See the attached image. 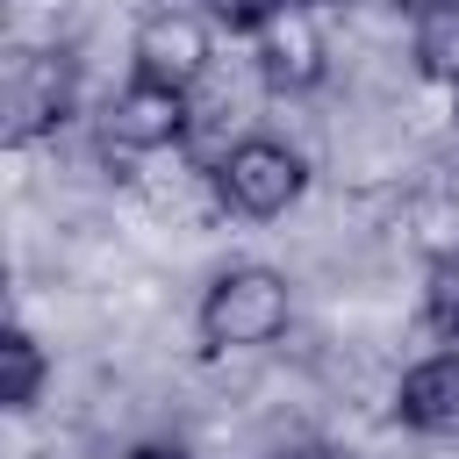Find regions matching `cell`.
Instances as JSON below:
<instances>
[{
	"label": "cell",
	"instance_id": "obj_3",
	"mask_svg": "<svg viewBox=\"0 0 459 459\" xmlns=\"http://www.w3.org/2000/svg\"><path fill=\"white\" fill-rule=\"evenodd\" d=\"M251 65L273 93H308L330 72V43H323V7L308 0H280L258 29H251Z\"/></svg>",
	"mask_w": 459,
	"mask_h": 459
},
{
	"label": "cell",
	"instance_id": "obj_2",
	"mask_svg": "<svg viewBox=\"0 0 459 459\" xmlns=\"http://www.w3.org/2000/svg\"><path fill=\"white\" fill-rule=\"evenodd\" d=\"M308 194V158L287 143V136H237L222 158H215V201L244 222H273L287 215L294 201Z\"/></svg>",
	"mask_w": 459,
	"mask_h": 459
},
{
	"label": "cell",
	"instance_id": "obj_1",
	"mask_svg": "<svg viewBox=\"0 0 459 459\" xmlns=\"http://www.w3.org/2000/svg\"><path fill=\"white\" fill-rule=\"evenodd\" d=\"M201 344L222 351H265L287 323H294V287L273 265H222L201 294Z\"/></svg>",
	"mask_w": 459,
	"mask_h": 459
},
{
	"label": "cell",
	"instance_id": "obj_8",
	"mask_svg": "<svg viewBox=\"0 0 459 459\" xmlns=\"http://www.w3.org/2000/svg\"><path fill=\"white\" fill-rule=\"evenodd\" d=\"M409 57H416V72H423V79L459 86V0H445V7H416Z\"/></svg>",
	"mask_w": 459,
	"mask_h": 459
},
{
	"label": "cell",
	"instance_id": "obj_9",
	"mask_svg": "<svg viewBox=\"0 0 459 459\" xmlns=\"http://www.w3.org/2000/svg\"><path fill=\"white\" fill-rule=\"evenodd\" d=\"M43 380H50V359H43V344L14 323V330L0 337V402H7L14 416H29L36 394H43Z\"/></svg>",
	"mask_w": 459,
	"mask_h": 459
},
{
	"label": "cell",
	"instance_id": "obj_15",
	"mask_svg": "<svg viewBox=\"0 0 459 459\" xmlns=\"http://www.w3.org/2000/svg\"><path fill=\"white\" fill-rule=\"evenodd\" d=\"M416 7H445V0H416Z\"/></svg>",
	"mask_w": 459,
	"mask_h": 459
},
{
	"label": "cell",
	"instance_id": "obj_10",
	"mask_svg": "<svg viewBox=\"0 0 459 459\" xmlns=\"http://www.w3.org/2000/svg\"><path fill=\"white\" fill-rule=\"evenodd\" d=\"M423 337L437 351H459V258L430 265V287H423Z\"/></svg>",
	"mask_w": 459,
	"mask_h": 459
},
{
	"label": "cell",
	"instance_id": "obj_12",
	"mask_svg": "<svg viewBox=\"0 0 459 459\" xmlns=\"http://www.w3.org/2000/svg\"><path fill=\"white\" fill-rule=\"evenodd\" d=\"M129 459H186V452H179V445H136Z\"/></svg>",
	"mask_w": 459,
	"mask_h": 459
},
{
	"label": "cell",
	"instance_id": "obj_14",
	"mask_svg": "<svg viewBox=\"0 0 459 459\" xmlns=\"http://www.w3.org/2000/svg\"><path fill=\"white\" fill-rule=\"evenodd\" d=\"M308 7H351V0H308Z\"/></svg>",
	"mask_w": 459,
	"mask_h": 459
},
{
	"label": "cell",
	"instance_id": "obj_11",
	"mask_svg": "<svg viewBox=\"0 0 459 459\" xmlns=\"http://www.w3.org/2000/svg\"><path fill=\"white\" fill-rule=\"evenodd\" d=\"M194 7H201L215 29H237V36H251V29H258V22H265L280 0H194Z\"/></svg>",
	"mask_w": 459,
	"mask_h": 459
},
{
	"label": "cell",
	"instance_id": "obj_13",
	"mask_svg": "<svg viewBox=\"0 0 459 459\" xmlns=\"http://www.w3.org/2000/svg\"><path fill=\"white\" fill-rule=\"evenodd\" d=\"M280 459H337V452H323V445H294V452H280Z\"/></svg>",
	"mask_w": 459,
	"mask_h": 459
},
{
	"label": "cell",
	"instance_id": "obj_4",
	"mask_svg": "<svg viewBox=\"0 0 459 459\" xmlns=\"http://www.w3.org/2000/svg\"><path fill=\"white\" fill-rule=\"evenodd\" d=\"M79 100V72L65 50H14L7 57V143H36V136H57L65 115Z\"/></svg>",
	"mask_w": 459,
	"mask_h": 459
},
{
	"label": "cell",
	"instance_id": "obj_5",
	"mask_svg": "<svg viewBox=\"0 0 459 459\" xmlns=\"http://www.w3.org/2000/svg\"><path fill=\"white\" fill-rule=\"evenodd\" d=\"M208 65H215V22L201 7H158L129 36V72H143V79H165V86L194 93Z\"/></svg>",
	"mask_w": 459,
	"mask_h": 459
},
{
	"label": "cell",
	"instance_id": "obj_16",
	"mask_svg": "<svg viewBox=\"0 0 459 459\" xmlns=\"http://www.w3.org/2000/svg\"><path fill=\"white\" fill-rule=\"evenodd\" d=\"M452 93H459V86H452Z\"/></svg>",
	"mask_w": 459,
	"mask_h": 459
},
{
	"label": "cell",
	"instance_id": "obj_6",
	"mask_svg": "<svg viewBox=\"0 0 459 459\" xmlns=\"http://www.w3.org/2000/svg\"><path fill=\"white\" fill-rule=\"evenodd\" d=\"M186 122H194V93L165 86V79H143V72H129V86L100 115V129H108L115 151H172L186 136Z\"/></svg>",
	"mask_w": 459,
	"mask_h": 459
},
{
	"label": "cell",
	"instance_id": "obj_7",
	"mask_svg": "<svg viewBox=\"0 0 459 459\" xmlns=\"http://www.w3.org/2000/svg\"><path fill=\"white\" fill-rule=\"evenodd\" d=\"M394 423L416 437H459V351H430L402 373Z\"/></svg>",
	"mask_w": 459,
	"mask_h": 459
}]
</instances>
